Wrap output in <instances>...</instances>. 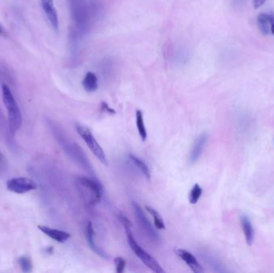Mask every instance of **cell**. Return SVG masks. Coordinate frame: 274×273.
Returning a JSON list of instances; mask_svg holds the SVG:
<instances>
[{"mask_svg":"<svg viewBox=\"0 0 274 273\" xmlns=\"http://www.w3.org/2000/svg\"><path fill=\"white\" fill-rule=\"evenodd\" d=\"M120 222L123 224L126 231L127 238H128V242L130 246L131 249L133 250V252L140 259L142 262L144 263L148 269H150L152 271L157 273H164L160 264L157 262L155 258H153L150 254L148 253L144 249H142V247L139 246V244L137 242L135 238L133 236V231H132V223L128 218L124 215H120L119 216Z\"/></svg>","mask_w":274,"mask_h":273,"instance_id":"1","label":"cell"},{"mask_svg":"<svg viewBox=\"0 0 274 273\" xmlns=\"http://www.w3.org/2000/svg\"><path fill=\"white\" fill-rule=\"evenodd\" d=\"M2 101L8 114V125L12 133H16L22 125V114L18 104L7 84L2 85Z\"/></svg>","mask_w":274,"mask_h":273,"instance_id":"2","label":"cell"},{"mask_svg":"<svg viewBox=\"0 0 274 273\" xmlns=\"http://www.w3.org/2000/svg\"><path fill=\"white\" fill-rule=\"evenodd\" d=\"M76 183L78 189L87 204L95 205L100 202L103 191L99 183L85 176L78 177Z\"/></svg>","mask_w":274,"mask_h":273,"instance_id":"3","label":"cell"},{"mask_svg":"<svg viewBox=\"0 0 274 273\" xmlns=\"http://www.w3.org/2000/svg\"><path fill=\"white\" fill-rule=\"evenodd\" d=\"M76 131L78 134L81 136L84 142L86 143L89 149L91 152L94 154V156L100 160V162L104 165H108V160H107L106 155L104 153V150L102 149L99 143L96 141L95 138L91 133V130L87 127H84L82 125H76Z\"/></svg>","mask_w":274,"mask_h":273,"instance_id":"4","label":"cell"},{"mask_svg":"<svg viewBox=\"0 0 274 273\" xmlns=\"http://www.w3.org/2000/svg\"><path fill=\"white\" fill-rule=\"evenodd\" d=\"M133 208L134 214H135L136 220H137V222L139 224L142 230L144 231V233L146 234L147 236L151 240H153V242H159L160 240L159 234L157 233L155 229L149 222V220L146 217L145 214L144 213L141 207L139 206L137 203L133 202Z\"/></svg>","mask_w":274,"mask_h":273,"instance_id":"5","label":"cell"},{"mask_svg":"<svg viewBox=\"0 0 274 273\" xmlns=\"http://www.w3.org/2000/svg\"><path fill=\"white\" fill-rule=\"evenodd\" d=\"M7 188L12 192L23 194L35 190L36 189V184L28 178H14L7 181Z\"/></svg>","mask_w":274,"mask_h":273,"instance_id":"6","label":"cell"},{"mask_svg":"<svg viewBox=\"0 0 274 273\" xmlns=\"http://www.w3.org/2000/svg\"><path fill=\"white\" fill-rule=\"evenodd\" d=\"M42 8L45 11V15L48 20L51 27L55 31H59V17H58L57 11L55 9L54 5V0H40Z\"/></svg>","mask_w":274,"mask_h":273,"instance_id":"7","label":"cell"},{"mask_svg":"<svg viewBox=\"0 0 274 273\" xmlns=\"http://www.w3.org/2000/svg\"><path fill=\"white\" fill-rule=\"evenodd\" d=\"M175 253L179 256L183 262L185 263L191 270L195 273H203L204 270L201 264L198 262L197 258L192 255L189 252L186 251L184 249H176L174 250Z\"/></svg>","mask_w":274,"mask_h":273,"instance_id":"8","label":"cell"},{"mask_svg":"<svg viewBox=\"0 0 274 273\" xmlns=\"http://www.w3.org/2000/svg\"><path fill=\"white\" fill-rule=\"evenodd\" d=\"M208 134L206 132H203L201 134L197 140H195L194 144L192 145V149H191L190 156H189V162L192 165L197 162L199 160L200 156L202 154L206 143L208 141Z\"/></svg>","mask_w":274,"mask_h":273,"instance_id":"9","label":"cell"},{"mask_svg":"<svg viewBox=\"0 0 274 273\" xmlns=\"http://www.w3.org/2000/svg\"><path fill=\"white\" fill-rule=\"evenodd\" d=\"M38 229H40V231L44 232L45 235H47L48 237L53 239L59 243H64L70 238V234L68 232L61 231V230L51 229L49 227L42 226V225L38 226Z\"/></svg>","mask_w":274,"mask_h":273,"instance_id":"10","label":"cell"},{"mask_svg":"<svg viewBox=\"0 0 274 273\" xmlns=\"http://www.w3.org/2000/svg\"><path fill=\"white\" fill-rule=\"evenodd\" d=\"M85 234H86L88 243H89V246L91 248V250L93 252H95V253L97 254L98 255H100L101 257L104 258V259H108L109 256L95 244V239H94V237H95V231H94V229H93V225L91 222L88 223V225L86 226V230H85Z\"/></svg>","mask_w":274,"mask_h":273,"instance_id":"11","label":"cell"},{"mask_svg":"<svg viewBox=\"0 0 274 273\" xmlns=\"http://www.w3.org/2000/svg\"><path fill=\"white\" fill-rule=\"evenodd\" d=\"M241 224L244 235L246 237V243L249 246H251L254 240V230H253V227L247 215H244L241 216Z\"/></svg>","mask_w":274,"mask_h":273,"instance_id":"12","label":"cell"},{"mask_svg":"<svg viewBox=\"0 0 274 273\" xmlns=\"http://www.w3.org/2000/svg\"><path fill=\"white\" fill-rule=\"evenodd\" d=\"M82 85L87 92H94L99 87L97 76L92 71L87 72L83 80Z\"/></svg>","mask_w":274,"mask_h":273,"instance_id":"13","label":"cell"},{"mask_svg":"<svg viewBox=\"0 0 274 273\" xmlns=\"http://www.w3.org/2000/svg\"><path fill=\"white\" fill-rule=\"evenodd\" d=\"M257 23L258 27L262 34L267 36L270 33V14L261 13L257 17Z\"/></svg>","mask_w":274,"mask_h":273,"instance_id":"14","label":"cell"},{"mask_svg":"<svg viewBox=\"0 0 274 273\" xmlns=\"http://www.w3.org/2000/svg\"><path fill=\"white\" fill-rule=\"evenodd\" d=\"M129 159L133 162V165H135L137 168L139 169V171L144 174V176H145V177L149 180L151 178V171L148 168V165L143 160H139V158L133 156V155H130Z\"/></svg>","mask_w":274,"mask_h":273,"instance_id":"15","label":"cell"},{"mask_svg":"<svg viewBox=\"0 0 274 273\" xmlns=\"http://www.w3.org/2000/svg\"><path fill=\"white\" fill-rule=\"evenodd\" d=\"M136 120H137V126L138 131H139V136L141 138L142 140L144 141L147 138V131L144 125V116L140 110L137 111L136 114Z\"/></svg>","mask_w":274,"mask_h":273,"instance_id":"16","label":"cell"},{"mask_svg":"<svg viewBox=\"0 0 274 273\" xmlns=\"http://www.w3.org/2000/svg\"><path fill=\"white\" fill-rule=\"evenodd\" d=\"M145 209L149 212L152 216H153V220H154V225L156 228L161 230V229H165V225H164V220L162 219L161 216L160 215L159 212L155 210V209L152 208V207L145 206Z\"/></svg>","mask_w":274,"mask_h":273,"instance_id":"17","label":"cell"},{"mask_svg":"<svg viewBox=\"0 0 274 273\" xmlns=\"http://www.w3.org/2000/svg\"><path fill=\"white\" fill-rule=\"evenodd\" d=\"M0 131L3 134L5 138H7V140H11V136H13L14 134L10 130L9 125H7L6 124V120L1 108H0Z\"/></svg>","mask_w":274,"mask_h":273,"instance_id":"18","label":"cell"},{"mask_svg":"<svg viewBox=\"0 0 274 273\" xmlns=\"http://www.w3.org/2000/svg\"><path fill=\"white\" fill-rule=\"evenodd\" d=\"M201 195H202V189L200 187L199 185H196L193 186L192 190H191L190 194H189V202L192 205H195L198 202Z\"/></svg>","mask_w":274,"mask_h":273,"instance_id":"19","label":"cell"},{"mask_svg":"<svg viewBox=\"0 0 274 273\" xmlns=\"http://www.w3.org/2000/svg\"><path fill=\"white\" fill-rule=\"evenodd\" d=\"M19 265L24 273H30L32 270V262L31 259L27 256H21L19 258Z\"/></svg>","mask_w":274,"mask_h":273,"instance_id":"20","label":"cell"},{"mask_svg":"<svg viewBox=\"0 0 274 273\" xmlns=\"http://www.w3.org/2000/svg\"><path fill=\"white\" fill-rule=\"evenodd\" d=\"M114 263H115V272L117 273H124L125 266H126V260L124 258L115 257L114 259Z\"/></svg>","mask_w":274,"mask_h":273,"instance_id":"21","label":"cell"},{"mask_svg":"<svg viewBox=\"0 0 274 273\" xmlns=\"http://www.w3.org/2000/svg\"><path fill=\"white\" fill-rule=\"evenodd\" d=\"M101 107L102 109L104 110V111H107L108 113H110V114L115 113V111H114V110H113V108H111V107H109V105H108V104H107V103H104V102L102 103Z\"/></svg>","mask_w":274,"mask_h":273,"instance_id":"22","label":"cell"},{"mask_svg":"<svg viewBox=\"0 0 274 273\" xmlns=\"http://www.w3.org/2000/svg\"><path fill=\"white\" fill-rule=\"evenodd\" d=\"M267 0H253V7L255 9H257L259 7H261L262 5H264Z\"/></svg>","mask_w":274,"mask_h":273,"instance_id":"23","label":"cell"},{"mask_svg":"<svg viewBox=\"0 0 274 273\" xmlns=\"http://www.w3.org/2000/svg\"><path fill=\"white\" fill-rule=\"evenodd\" d=\"M0 35H1V36H4L5 35H6V33H5V31L4 30H3V28H2V26H1V24H0Z\"/></svg>","mask_w":274,"mask_h":273,"instance_id":"24","label":"cell"},{"mask_svg":"<svg viewBox=\"0 0 274 273\" xmlns=\"http://www.w3.org/2000/svg\"><path fill=\"white\" fill-rule=\"evenodd\" d=\"M270 31H271V33L274 36V22H273L271 26H270Z\"/></svg>","mask_w":274,"mask_h":273,"instance_id":"25","label":"cell"},{"mask_svg":"<svg viewBox=\"0 0 274 273\" xmlns=\"http://www.w3.org/2000/svg\"><path fill=\"white\" fill-rule=\"evenodd\" d=\"M2 155H1V153H0V162H1V160H2Z\"/></svg>","mask_w":274,"mask_h":273,"instance_id":"26","label":"cell"}]
</instances>
